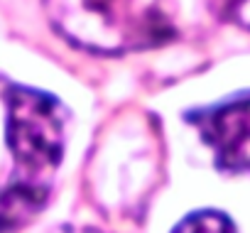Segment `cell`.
Listing matches in <instances>:
<instances>
[{"mask_svg": "<svg viewBox=\"0 0 250 233\" xmlns=\"http://www.w3.org/2000/svg\"><path fill=\"white\" fill-rule=\"evenodd\" d=\"M52 27L103 54L150 49L174 37V0H44Z\"/></svg>", "mask_w": 250, "mask_h": 233, "instance_id": "6da1fadb", "label": "cell"}, {"mask_svg": "<svg viewBox=\"0 0 250 233\" xmlns=\"http://www.w3.org/2000/svg\"><path fill=\"white\" fill-rule=\"evenodd\" d=\"M8 148L18 165V177L35 184L57 169L64 152V115L62 106L35 88L8 86Z\"/></svg>", "mask_w": 250, "mask_h": 233, "instance_id": "7a4b0ae2", "label": "cell"}, {"mask_svg": "<svg viewBox=\"0 0 250 233\" xmlns=\"http://www.w3.org/2000/svg\"><path fill=\"white\" fill-rule=\"evenodd\" d=\"M189 123L199 128L221 169H250V96L194 110L189 113Z\"/></svg>", "mask_w": 250, "mask_h": 233, "instance_id": "3957f363", "label": "cell"}, {"mask_svg": "<svg viewBox=\"0 0 250 233\" xmlns=\"http://www.w3.org/2000/svg\"><path fill=\"white\" fill-rule=\"evenodd\" d=\"M49 187L25 179H13L0 187V233H13L30 223L47 204Z\"/></svg>", "mask_w": 250, "mask_h": 233, "instance_id": "277c9868", "label": "cell"}, {"mask_svg": "<svg viewBox=\"0 0 250 233\" xmlns=\"http://www.w3.org/2000/svg\"><path fill=\"white\" fill-rule=\"evenodd\" d=\"M172 233H235L233 223L216 211H199L187 216Z\"/></svg>", "mask_w": 250, "mask_h": 233, "instance_id": "5b68a950", "label": "cell"}, {"mask_svg": "<svg viewBox=\"0 0 250 233\" xmlns=\"http://www.w3.org/2000/svg\"><path fill=\"white\" fill-rule=\"evenodd\" d=\"M206 5L216 18L250 30V0H206Z\"/></svg>", "mask_w": 250, "mask_h": 233, "instance_id": "8992f818", "label": "cell"}]
</instances>
